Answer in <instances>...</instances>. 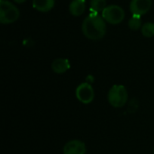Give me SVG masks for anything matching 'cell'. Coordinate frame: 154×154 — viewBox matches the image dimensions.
Here are the masks:
<instances>
[{
  "instance_id": "6da1fadb",
  "label": "cell",
  "mask_w": 154,
  "mask_h": 154,
  "mask_svg": "<svg viewBox=\"0 0 154 154\" xmlns=\"http://www.w3.org/2000/svg\"><path fill=\"white\" fill-rule=\"evenodd\" d=\"M82 32L84 35L90 40H99L106 35V21L97 13L93 12L89 14L83 21Z\"/></svg>"
},
{
  "instance_id": "7a4b0ae2",
  "label": "cell",
  "mask_w": 154,
  "mask_h": 154,
  "mask_svg": "<svg viewBox=\"0 0 154 154\" xmlns=\"http://www.w3.org/2000/svg\"><path fill=\"white\" fill-rule=\"evenodd\" d=\"M107 99L112 106L116 108L123 107L128 100V93L125 87L123 85L113 86L108 92Z\"/></svg>"
},
{
  "instance_id": "3957f363",
  "label": "cell",
  "mask_w": 154,
  "mask_h": 154,
  "mask_svg": "<svg viewBox=\"0 0 154 154\" xmlns=\"http://www.w3.org/2000/svg\"><path fill=\"white\" fill-rule=\"evenodd\" d=\"M20 15L19 9L7 0H0V23L4 24L15 22Z\"/></svg>"
},
{
  "instance_id": "277c9868",
  "label": "cell",
  "mask_w": 154,
  "mask_h": 154,
  "mask_svg": "<svg viewBox=\"0 0 154 154\" xmlns=\"http://www.w3.org/2000/svg\"><path fill=\"white\" fill-rule=\"evenodd\" d=\"M102 17L111 24H118L125 19V11L119 5H111L106 6L102 12Z\"/></svg>"
},
{
  "instance_id": "5b68a950",
  "label": "cell",
  "mask_w": 154,
  "mask_h": 154,
  "mask_svg": "<svg viewBox=\"0 0 154 154\" xmlns=\"http://www.w3.org/2000/svg\"><path fill=\"white\" fill-rule=\"evenodd\" d=\"M76 97L82 104H90L95 97V92L92 86L87 82L80 84L76 89Z\"/></svg>"
},
{
  "instance_id": "8992f818",
  "label": "cell",
  "mask_w": 154,
  "mask_h": 154,
  "mask_svg": "<svg viewBox=\"0 0 154 154\" xmlns=\"http://www.w3.org/2000/svg\"><path fill=\"white\" fill-rule=\"evenodd\" d=\"M152 5V0H132L130 3V10L133 14L142 16L150 11Z\"/></svg>"
},
{
  "instance_id": "52a82bcc",
  "label": "cell",
  "mask_w": 154,
  "mask_h": 154,
  "mask_svg": "<svg viewBox=\"0 0 154 154\" xmlns=\"http://www.w3.org/2000/svg\"><path fill=\"white\" fill-rule=\"evenodd\" d=\"M86 144L79 140L68 142L63 147V154H86Z\"/></svg>"
},
{
  "instance_id": "ba28073f",
  "label": "cell",
  "mask_w": 154,
  "mask_h": 154,
  "mask_svg": "<svg viewBox=\"0 0 154 154\" xmlns=\"http://www.w3.org/2000/svg\"><path fill=\"white\" fill-rule=\"evenodd\" d=\"M69 68H70V64L67 59L59 58L54 60L53 62L51 63V69L53 70V72L57 74L65 73L68 69H69Z\"/></svg>"
},
{
  "instance_id": "9c48e42d",
  "label": "cell",
  "mask_w": 154,
  "mask_h": 154,
  "mask_svg": "<svg viewBox=\"0 0 154 154\" xmlns=\"http://www.w3.org/2000/svg\"><path fill=\"white\" fill-rule=\"evenodd\" d=\"M55 5V0H32V6L39 12H49Z\"/></svg>"
},
{
  "instance_id": "30bf717a",
  "label": "cell",
  "mask_w": 154,
  "mask_h": 154,
  "mask_svg": "<svg viewBox=\"0 0 154 154\" xmlns=\"http://www.w3.org/2000/svg\"><path fill=\"white\" fill-rule=\"evenodd\" d=\"M86 10L85 0H73L69 4V13L74 16L81 15Z\"/></svg>"
},
{
  "instance_id": "8fae6325",
  "label": "cell",
  "mask_w": 154,
  "mask_h": 154,
  "mask_svg": "<svg viewBox=\"0 0 154 154\" xmlns=\"http://www.w3.org/2000/svg\"><path fill=\"white\" fill-rule=\"evenodd\" d=\"M106 7V0H91L90 8L95 13H102Z\"/></svg>"
},
{
  "instance_id": "7c38bea8",
  "label": "cell",
  "mask_w": 154,
  "mask_h": 154,
  "mask_svg": "<svg viewBox=\"0 0 154 154\" xmlns=\"http://www.w3.org/2000/svg\"><path fill=\"white\" fill-rule=\"evenodd\" d=\"M128 25L134 31H136V30H139L140 28H142L143 25H142V18H141V15L133 14L132 17L130 18L129 22H128Z\"/></svg>"
},
{
  "instance_id": "4fadbf2b",
  "label": "cell",
  "mask_w": 154,
  "mask_h": 154,
  "mask_svg": "<svg viewBox=\"0 0 154 154\" xmlns=\"http://www.w3.org/2000/svg\"><path fill=\"white\" fill-rule=\"evenodd\" d=\"M142 33L145 37H152L154 36V23H146L142 26Z\"/></svg>"
},
{
  "instance_id": "5bb4252c",
  "label": "cell",
  "mask_w": 154,
  "mask_h": 154,
  "mask_svg": "<svg viewBox=\"0 0 154 154\" xmlns=\"http://www.w3.org/2000/svg\"><path fill=\"white\" fill-rule=\"evenodd\" d=\"M15 3H17V4H22V3H23V2H25L26 0H14Z\"/></svg>"
}]
</instances>
